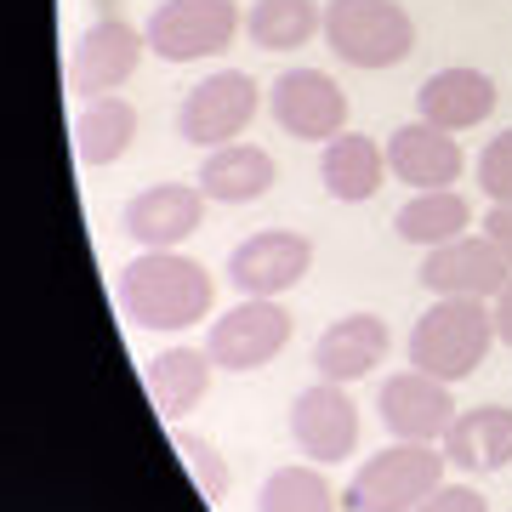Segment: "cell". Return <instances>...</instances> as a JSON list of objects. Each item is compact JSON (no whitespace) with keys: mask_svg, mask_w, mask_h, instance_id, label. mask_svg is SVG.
Returning a JSON list of instances; mask_svg holds the SVG:
<instances>
[{"mask_svg":"<svg viewBox=\"0 0 512 512\" xmlns=\"http://www.w3.org/2000/svg\"><path fill=\"white\" fill-rule=\"evenodd\" d=\"M325 46L348 69H399L416 52V18L399 0H325Z\"/></svg>","mask_w":512,"mask_h":512,"instance_id":"cell-4","label":"cell"},{"mask_svg":"<svg viewBox=\"0 0 512 512\" xmlns=\"http://www.w3.org/2000/svg\"><path fill=\"white\" fill-rule=\"evenodd\" d=\"M194 183L205 188V200H217V205H251L279 183V165L268 148H256V143H222V148H205Z\"/></svg>","mask_w":512,"mask_h":512,"instance_id":"cell-19","label":"cell"},{"mask_svg":"<svg viewBox=\"0 0 512 512\" xmlns=\"http://www.w3.org/2000/svg\"><path fill=\"white\" fill-rule=\"evenodd\" d=\"M490 313H495V342H507L512 348V279L490 296Z\"/></svg>","mask_w":512,"mask_h":512,"instance_id":"cell-30","label":"cell"},{"mask_svg":"<svg viewBox=\"0 0 512 512\" xmlns=\"http://www.w3.org/2000/svg\"><path fill=\"white\" fill-rule=\"evenodd\" d=\"M256 109H262V86H256L245 69H217L205 74L200 86H188L183 103H177V137L205 148H222V143H239L251 131Z\"/></svg>","mask_w":512,"mask_h":512,"instance_id":"cell-6","label":"cell"},{"mask_svg":"<svg viewBox=\"0 0 512 512\" xmlns=\"http://www.w3.org/2000/svg\"><path fill=\"white\" fill-rule=\"evenodd\" d=\"M74 160L80 165H120L131 154V143H137V103H126V97H92V103H80V114H74Z\"/></svg>","mask_w":512,"mask_h":512,"instance_id":"cell-22","label":"cell"},{"mask_svg":"<svg viewBox=\"0 0 512 512\" xmlns=\"http://www.w3.org/2000/svg\"><path fill=\"white\" fill-rule=\"evenodd\" d=\"M495 80L484 69H439L416 86V120L439 131H473L495 114Z\"/></svg>","mask_w":512,"mask_h":512,"instance_id":"cell-17","label":"cell"},{"mask_svg":"<svg viewBox=\"0 0 512 512\" xmlns=\"http://www.w3.org/2000/svg\"><path fill=\"white\" fill-rule=\"evenodd\" d=\"M495 348V313L478 296H433V308L410 325V370L439 376V382H467Z\"/></svg>","mask_w":512,"mask_h":512,"instance_id":"cell-2","label":"cell"},{"mask_svg":"<svg viewBox=\"0 0 512 512\" xmlns=\"http://www.w3.org/2000/svg\"><path fill=\"white\" fill-rule=\"evenodd\" d=\"M143 35L160 63H200L245 35V12L239 0H160L148 12Z\"/></svg>","mask_w":512,"mask_h":512,"instance_id":"cell-5","label":"cell"},{"mask_svg":"<svg viewBox=\"0 0 512 512\" xmlns=\"http://www.w3.org/2000/svg\"><path fill=\"white\" fill-rule=\"evenodd\" d=\"M268 109L296 143H330L348 131V92L325 69H285L268 92Z\"/></svg>","mask_w":512,"mask_h":512,"instance_id":"cell-11","label":"cell"},{"mask_svg":"<svg viewBox=\"0 0 512 512\" xmlns=\"http://www.w3.org/2000/svg\"><path fill=\"white\" fill-rule=\"evenodd\" d=\"M387 353H393V330H387L382 313H348V319H336V325L319 330L313 370H319V382L353 387V382H365Z\"/></svg>","mask_w":512,"mask_h":512,"instance_id":"cell-16","label":"cell"},{"mask_svg":"<svg viewBox=\"0 0 512 512\" xmlns=\"http://www.w3.org/2000/svg\"><path fill=\"white\" fill-rule=\"evenodd\" d=\"M478 228H484V234H490V245H495V251H501V256L512 262V205H490Z\"/></svg>","mask_w":512,"mask_h":512,"instance_id":"cell-29","label":"cell"},{"mask_svg":"<svg viewBox=\"0 0 512 512\" xmlns=\"http://www.w3.org/2000/svg\"><path fill=\"white\" fill-rule=\"evenodd\" d=\"M200 222H205V188L200 183H154L143 194H131L126 211H120V228L143 251H177L183 239L200 234Z\"/></svg>","mask_w":512,"mask_h":512,"instance_id":"cell-14","label":"cell"},{"mask_svg":"<svg viewBox=\"0 0 512 512\" xmlns=\"http://www.w3.org/2000/svg\"><path fill=\"white\" fill-rule=\"evenodd\" d=\"M336 507L342 501L330 490L325 467H313V461L274 467V473L262 478V495H256V512H336Z\"/></svg>","mask_w":512,"mask_h":512,"instance_id":"cell-25","label":"cell"},{"mask_svg":"<svg viewBox=\"0 0 512 512\" xmlns=\"http://www.w3.org/2000/svg\"><path fill=\"white\" fill-rule=\"evenodd\" d=\"M376 410H382L387 439L404 444H439L456 421V399H450V382L439 376H421V370H393L376 393Z\"/></svg>","mask_w":512,"mask_h":512,"instance_id":"cell-12","label":"cell"},{"mask_svg":"<svg viewBox=\"0 0 512 512\" xmlns=\"http://www.w3.org/2000/svg\"><path fill=\"white\" fill-rule=\"evenodd\" d=\"M148 52V35L137 23L126 18H97L86 35L74 40V57H69V92L80 103H92V97H114L126 86L137 63Z\"/></svg>","mask_w":512,"mask_h":512,"instance_id":"cell-8","label":"cell"},{"mask_svg":"<svg viewBox=\"0 0 512 512\" xmlns=\"http://www.w3.org/2000/svg\"><path fill=\"white\" fill-rule=\"evenodd\" d=\"M444 467H450L444 444L393 439L353 467L348 490H342V512H416L444 484Z\"/></svg>","mask_w":512,"mask_h":512,"instance_id":"cell-3","label":"cell"},{"mask_svg":"<svg viewBox=\"0 0 512 512\" xmlns=\"http://www.w3.org/2000/svg\"><path fill=\"white\" fill-rule=\"evenodd\" d=\"M114 302L137 330H188L211 319L217 279H211L205 262H194L183 251H143L120 268Z\"/></svg>","mask_w":512,"mask_h":512,"instance_id":"cell-1","label":"cell"},{"mask_svg":"<svg viewBox=\"0 0 512 512\" xmlns=\"http://www.w3.org/2000/svg\"><path fill=\"white\" fill-rule=\"evenodd\" d=\"M291 439L313 467H336L359 450V404L342 382H313L291 399Z\"/></svg>","mask_w":512,"mask_h":512,"instance_id":"cell-10","label":"cell"},{"mask_svg":"<svg viewBox=\"0 0 512 512\" xmlns=\"http://www.w3.org/2000/svg\"><path fill=\"white\" fill-rule=\"evenodd\" d=\"M103 6V18H120V0H97Z\"/></svg>","mask_w":512,"mask_h":512,"instance_id":"cell-31","label":"cell"},{"mask_svg":"<svg viewBox=\"0 0 512 512\" xmlns=\"http://www.w3.org/2000/svg\"><path fill=\"white\" fill-rule=\"evenodd\" d=\"M211 376H217V365H211L205 348H165L160 359H148L143 387H148V399H154V410H160V421H183L188 410L205 404Z\"/></svg>","mask_w":512,"mask_h":512,"instance_id":"cell-21","label":"cell"},{"mask_svg":"<svg viewBox=\"0 0 512 512\" xmlns=\"http://www.w3.org/2000/svg\"><path fill=\"white\" fill-rule=\"evenodd\" d=\"M313 268V239L302 228H262L228 251V285L239 296H285Z\"/></svg>","mask_w":512,"mask_h":512,"instance_id":"cell-9","label":"cell"},{"mask_svg":"<svg viewBox=\"0 0 512 512\" xmlns=\"http://www.w3.org/2000/svg\"><path fill=\"white\" fill-rule=\"evenodd\" d=\"M416 512H490V501H484L473 484H439Z\"/></svg>","mask_w":512,"mask_h":512,"instance_id":"cell-28","label":"cell"},{"mask_svg":"<svg viewBox=\"0 0 512 512\" xmlns=\"http://www.w3.org/2000/svg\"><path fill=\"white\" fill-rule=\"evenodd\" d=\"M245 35L262 52H296L313 35H325V6L319 0H256L245 12Z\"/></svg>","mask_w":512,"mask_h":512,"instance_id":"cell-24","label":"cell"},{"mask_svg":"<svg viewBox=\"0 0 512 512\" xmlns=\"http://www.w3.org/2000/svg\"><path fill=\"white\" fill-rule=\"evenodd\" d=\"M478 194L490 205H512V131L490 137L478 154Z\"/></svg>","mask_w":512,"mask_h":512,"instance_id":"cell-27","label":"cell"},{"mask_svg":"<svg viewBox=\"0 0 512 512\" xmlns=\"http://www.w3.org/2000/svg\"><path fill=\"white\" fill-rule=\"evenodd\" d=\"M439 444L456 473H501V467H512V410L507 404L456 410V421Z\"/></svg>","mask_w":512,"mask_h":512,"instance_id":"cell-18","label":"cell"},{"mask_svg":"<svg viewBox=\"0 0 512 512\" xmlns=\"http://www.w3.org/2000/svg\"><path fill=\"white\" fill-rule=\"evenodd\" d=\"M416 279L433 296H478V302H490V296L512 279V262L495 251L490 234L478 228V234H461V239H450V245H433V251L421 256Z\"/></svg>","mask_w":512,"mask_h":512,"instance_id":"cell-13","label":"cell"},{"mask_svg":"<svg viewBox=\"0 0 512 512\" xmlns=\"http://www.w3.org/2000/svg\"><path fill=\"white\" fill-rule=\"evenodd\" d=\"M473 228V200L461 188H427V194H410V200L393 211V234L433 251V245H450Z\"/></svg>","mask_w":512,"mask_h":512,"instance_id":"cell-23","label":"cell"},{"mask_svg":"<svg viewBox=\"0 0 512 512\" xmlns=\"http://www.w3.org/2000/svg\"><path fill=\"white\" fill-rule=\"evenodd\" d=\"M387 171L410 183V194H427V188H456L461 171H467V148L456 143V131H439L427 120H410L387 137Z\"/></svg>","mask_w":512,"mask_h":512,"instance_id":"cell-15","label":"cell"},{"mask_svg":"<svg viewBox=\"0 0 512 512\" xmlns=\"http://www.w3.org/2000/svg\"><path fill=\"white\" fill-rule=\"evenodd\" d=\"M319 177H325V194L342 205H365L382 194L387 183V148L365 131H342L330 137L325 154H319Z\"/></svg>","mask_w":512,"mask_h":512,"instance_id":"cell-20","label":"cell"},{"mask_svg":"<svg viewBox=\"0 0 512 512\" xmlns=\"http://www.w3.org/2000/svg\"><path fill=\"white\" fill-rule=\"evenodd\" d=\"M171 450L183 456L188 478L200 484L205 501H228V490H234V467H228V456H222L211 439H200V433H183V427H171Z\"/></svg>","mask_w":512,"mask_h":512,"instance_id":"cell-26","label":"cell"},{"mask_svg":"<svg viewBox=\"0 0 512 512\" xmlns=\"http://www.w3.org/2000/svg\"><path fill=\"white\" fill-rule=\"evenodd\" d=\"M285 348H291V313L279 308V296H239V308H228L205 330L211 365L234 376L268 370Z\"/></svg>","mask_w":512,"mask_h":512,"instance_id":"cell-7","label":"cell"}]
</instances>
